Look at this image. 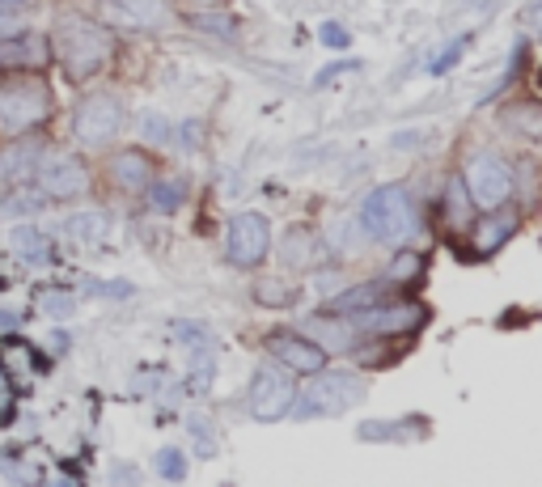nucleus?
I'll return each instance as SVG.
<instances>
[{"mask_svg": "<svg viewBox=\"0 0 542 487\" xmlns=\"http://www.w3.org/2000/svg\"><path fill=\"white\" fill-rule=\"evenodd\" d=\"M51 51H56L60 68L68 72V81H89L111 60L115 34L102 22H89V17H64L56 26V39H51Z\"/></svg>", "mask_w": 542, "mask_h": 487, "instance_id": "1", "label": "nucleus"}, {"mask_svg": "<svg viewBox=\"0 0 542 487\" xmlns=\"http://www.w3.org/2000/svg\"><path fill=\"white\" fill-rule=\"evenodd\" d=\"M360 229H365L373 242H386V246L411 242L415 233H420V208H415L411 191L399 183L369 191L365 204H360Z\"/></svg>", "mask_w": 542, "mask_h": 487, "instance_id": "2", "label": "nucleus"}, {"mask_svg": "<svg viewBox=\"0 0 542 487\" xmlns=\"http://www.w3.org/2000/svg\"><path fill=\"white\" fill-rule=\"evenodd\" d=\"M56 115V98L43 77H17L0 85V132L5 136H30L51 123Z\"/></svg>", "mask_w": 542, "mask_h": 487, "instance_id": "3", "label": "nucleus"}, {"mask_svg": "<svg viewBox=\"0 0 542 487\" xmlns=\"http://www.w3.org/2000/svg\"><path fill=\"white\" fill-rule=\"evenodd\" d=\"M365 399V382L356 373H327L318 369L314 382L301 390V403H297V420H327V416H343L348 407H356Z\"/></svg>", "mask_w": 542, "mask_h": 487, "instance_id": "4", "label": "nucleus"}, {"mask_svg": "<svg viewBox=\"0 0 542 487\" xmlns=\"http://www.w3.org/2000/svg\"><path fill=\"white\" fill-rule=\"evenodd\" d=\"M123 123H128V111H123V102L115 94H85L77 102V115H72V132H77L81 144H89V149H102V144H111Z\"/></svg>", "mask_w": 542, "mask_h": 487, "instance_id": "5", "label": "nucleus"}, {"mask_svg": "<svg viewBox=\"0 0 542 487\" xmlns=\"http://www.w3.org/2000/svg\"><path fill=\"white\" fill-rule=\"evenodd\" d=\"M34 183L47 200H77V195L89 191V170L81 157L72 153H56V149H43L39 161H34Z\"/></svg>", "mask_w": 542, "mask_h": 487, "instance_id": "6", "label": "nucleus"}, {"mask_svg": "<svg viewBox=\"0 0 542 487\" xmlns=\"http://www.w3.org/2000/svg\"><path fill=\"white\" fill-rule=\"evenodd\" d=\"M297 403V386H293V373L280 369V365H263L250 377V416L259 424H271L288 416Z\"/></svg>", "mask_w": 542, "mask_h": 487, "instance_id": "7", "label": "nucleus"}, {"mask_svg": "<svg viewBox=\"0 0 542 487\" xmlns=\"http://www.w3.org/2000/svg\"><path fill=\"white\" fill-rule=\"evenodd\" d=\"M462 183H466V195H471L475 208H500L513 195V170L504 166L500 157L483 153V157H475L471 166H466Z\"/></svg>", "mask_w": 542, "mask_h": 487, "instance_id": "8", "label": "nucleus"}, {"mask_svg": "<svg viewBox=\"0 0 542 487\" xmlns=\"http://www.w3.org/2000/svg\"><path fill=\"white\" fill-rule=\"evenodd\" d=\"M356 318V327L365 331V335H407V331H420L424 322H428V305L420 301H382V305H373V310H360L352 314Z\"/></svg>", "mask_w": 542, "mask_h": 487, "instance_id": "9", "label": "nucleus"}, {"mask_svg": "<svg viewBox=\"0 0 542 487\" xmlns=\"http://www.w3.org/2000/svg\"><path fill=\"white\" fill-rule=\"evenodd\" d=\"M271 250V229L259 212H238L229 221V263L233 267H259Z\"/></svg>", "mask_w": 542, "mask_h": 487, "instance_id": "10", "label": "nucleus"}, {"mask_svg": "<svg viewBox=\"0 0 542 487\" xmlns=\"http://www.w3.org/2000/svg\"><path fill=\"white\" fill-rule=\"evenodd\" d=\"M267 352L280 360V365L288 369V373H318V369H327V348L318 344V339H305V335H297V331H271L267 335Z\"/></svg>", "mask_w": 542, "mask_h": 487, "instance_id": "11", "label": "nucleus"}, {"mask_svg": "<svg viewBox=\"0 0 542 487\" xmlns=\"http://www.w3.org/2000/svg\"><path fill=\"white\" fill-rule=\"evenodd\" d=\"M98 13L102 26H119V30H161L170 22L166 0H102Z\"/></svg>", "mask_w": 542, "mask_h": 487, "instance_id": "12", "label": "nucleus"}, {"mask_svg": "<svg viewBox=\"0 0 542 487\" xmlns=\"http://www.w3.org/2000/svg\"><path fill=\"white\" fill-rule=\"evenodd\" d=\"M47 60H51V39H43V34L0 39V72H39Z\"/></svg>", "mask_w": 542, "mask_h": 487, "instance_id": "13", "label": "nucleus"}, {"mask_svg": "<svg viewBox=\"0 0 542 487\" xmlns=\"http://www.w3.org/2000/svg\"><path fill=\"white\" fill-rule=\"evenodd\" d=\"M517 233V212H504L500 208H487L483 221H471V250H475V259H492L496 250L509 242Z\"/></svg>", "mask_w": 542, "mask_h": 487, "instance_id": "14", "label": "nucleus"}, {"mask_svg": "<svg viewBox=\"0 0 542 487\" xmlns=\"http://www.w3.org/2000/svg\"><path fill=\"white\" fill-rule=\"evenodd\" d=\"M153 157L140 153V149H123L111 157V178L123 191H149L153 187Z\"/></svg>", "mask_w": 542, "mask_h": 487, "instance_id": "15", "label": "nucleus"}, {"mask_svg": "<svg viewBox=\"0 0 542 487\" xmlns=\"http://www.w3.org/2000/svg\"><path fill=\"white\" fill-rule=\"evenodd\" d=\"M394 297V284L390 280H369V284H356L352 293H343L331 301L335 314H360V310H373V305H382Z\"/></svg>", "mask_w": 542, "mask_h": 487, "instance_id": "16", "label": "nucleus"}, {"mask_svg": "<svg viewBox=\"0 0 542 487\" xmlns=\"http://www.w3.org/2000/svg\"><path fill=\"white\" fill-rule=\"evenodd\" d=\"M441 221H445L449 229H462V225L475 221V204H471V195H466L462 178H449V187H445V195H441Z\"/></svg>", "mask_w": 542, "mask_h": 487, "instance_id": "17", "label": "nucleus"}, {"mask_svg": "<svg viewBox=\"0 0 542 487\" xmlns=\"http://www.w3.org/2000/svg\"><path fill=\"white\" fill-rule=\"evenodd\" d=\"M39 144H17V149H5L0 153V174L9 178V183H22V178L34 174V161H39Z\"/></svg>", "mask_w": 542, "mask_h": 487, "instance_id": "18", "label": "nucleus"}, {"mask_svg": "<svg viewBox=\"0 0 542 487\" xmlns=\"http://www.w3.org/2000/svg\"><path fill=\"white\" fill-rule=\"evenodd\" d=\"M13 246L22 250V259H30V263H47V259H51V242H47L34 225H22V229H17V233H13Z\"/></svg>", "mask_w": 542, "mask_h": 487, "instance_id": "19", "label": "nucleus"}, {"mask_svg": "<svg viewBox=\"0 0 542 487\" xmlns=\"http://www.w3.org/2000/svg\"><path fill=\"white\" fill-rule=\"evenodd\" d=\"M420 276H424V255L420 250H399L394 263H390V272H386L390 284H415Z\"/></svg>", "mask_w": 542, "mask_h": 487, "instance_id": "20", "label": "nucleus"}, {"mask_svg": "<svg viewBox=\"0 0 542 487\" xmlns=\"http://www.w3.org/2000/svg\"><path fill=\"white\" fill-rule=\"evenodd\" d=\"M471 43H475V34H458V39H454V43H445L441 56L428 64V72H432V77H441V72H449V68H454V64L466 56V47H471Z\"/></svg>", "mask_w": 542, "mask_h": 487, "instance_id": "21", "label": "nucleus"}, {"mask_svg": "<svg viewBox=\"0 0 542 487\" xmlns=\"http://www.w3.org/2000/svg\"><path fill=\"white\" fill-rule=\"evenodd\" d=\"M149 191H153V208H157V212H174L178 204H183V195H187L183 183H157V187H149Z\"/></svg>", "mask_w": 542, "mask_h": 487, "instance_id": "22", "label": "nucleus"}, {"mask_svg": "<svg viewBox=\"0 0 542 487\" xmlns=\"http://www.w3.org/2000/svg\"><path fill=\"white\" fill-rule=\"evenodd\" d=\"M157 475L161 479H183L187 475V458H183V449H161L157 454Z\"/></svg>", "mask_w": 542, "mask_h": 487, "instance_id": "23", "label": "nucleus"}, {"mask_svg": "<svg viewBox=\"0 0 542 487\" xmlns=\"http://www.w3.org/2000/svg\"><path fill=\"white\" fill-rule=\"evenodd\" d=\"M195 26H200V30H212V34H233V17H225V13H208V17H195Z\"/></svg>", "mask_w": 542, "mask_h": 487, "instance_id": "24", "label": "nucleus"}, {"mask_svg": "<svg viewBox=\"0 0 542 487\" xmlns=\"http://www.w3.org/2000/svg\"><path fill=\"white\" fill-rule=\"evenodd\" d=\"M72 233H77V238H98L102 216H77V221H72Z\"/></svg>", "mask_w": 542, "mask_h": 487, "instance_id": "25", "label": "nucleus"}, {"mask_svg": "<svg viewBox=\"0 0 542 487\" xmlns=\"http://www.w3.org/2000/svg\"><path fill=\"white\" fill-rule=\"evenodd\" d=\"M43 310L64 318V314H72V297H64V293H47V297H43Z\"/></svg>", "mask_w": 542, "mask_h": 487, "instance_id": "26", "label": "nucleus"}, {"mask_svg": "<svg viewBox=\"0 0 542 487\" xmlns=\"http://www.w3.org/2000/svg\"><path fill=\"white\" fill-rule=\"evenodd\" d=\"M191 432H195V445H200L204 454H212L216 441H212V432H208V420H191Z\"/></svg>", "mask_w": 542, "mask_h": 487, "instance_id": "27", "label": "nucleus"}, {"mask_svg": "<svg viewBox=\"0 0 542 487\" xmlns=\"http://www.w3.org/2000/svg\"><path fill=\"white\" fill-rule=\"evenodd\" d=\"M322 43H327V47H348V30H339V26H322Z\"/></svg>", "mask_w": 542, "mask_h": 487, "instance_id": "28", "label": "nucleus"}, {"mask_svg": "<svg viewBox=\"0 0 542 487\" xmlns=\"http://www.w3.org/2000/svg\"><path fill=\"white\" fill-rule=\"evenodd\" d=\"M352 68H356V60H348V64H331V68H322V72H318V85H327L331 77H339V72H352Z\"/></svg>", "mask_w": 542, "mask_h": 487, "instance_id": "29", "label": "nucleus"}, {"mask_svg": "<svg viewBox=\"0 0 542 487\" xmlns=\"http://www.w3.org/2000/svg\"><path fill=\"white\" fill-rule=\"evenodd\" d=\"M259 301L263 305H288V293H271V284H263L259 288Z\"/></svg>", "mask_w": 542, "mask_h": 487, "instance_id": "30", "label": "nucleus"}, {"mask_svg": "<svg viewBox=\"0 0 542 487\" xmlns=\"http://www.w3.org/2000/svg\"><path fill=\"white\" fill-rule=\"evenodd\" d=\"M526 17H530V30H534L538 39H542V0H534V5H530V13H526Z\"/></svg>", "mask_w": 542, "mask_h": 487, "instance_id": "31", "label": "nucleus"}, {"mask_svg": "<svg viewBox=\"0 0 542 487\" xmlns=\"http://www.w3.org/2000/svg\"><path fill=\"white\" fill-rule=\"evenodd\" d=\"M195 9H216V5H225V0H191Z\"/></svg>", "mask_w": 542, "mask_h": 487, "instance_id": "32", "label": "nucleus"}, {"mask_svg": "<svg viewBox=\"0 0 542 487\" xmlns=\"http://www.w3.org/2000/svg\"><path fill=\"white\" fill-rule=\"evenodd\" d=\"M26 5V0H0V9H5V13H13V9H22Z\"/></svg>", "mask_w": 542, "mask_h": 487, "instance_id": "33", "label": "nucleus"}, {"mask_svg": "<svg viewBox=\"0 0 542 487\" xmlns=\"http://www.w3.org/2000/svg\"><path fill=\"white\" fill-rule=\"evenodd\" d=\"M0 22H5V9H0Z\"/></svg>", "mask_w": 542, "mask_h": 487, "instance_id": "34", "label": "nucleus"}]
</instances>
